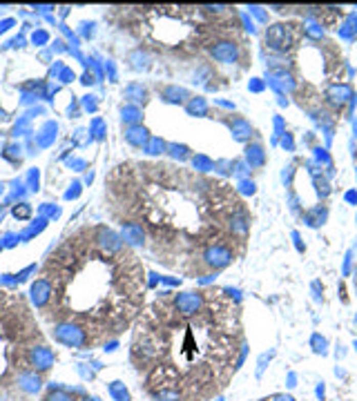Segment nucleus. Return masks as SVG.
I'll return each mask as SVG.
<instances>
[{"instance_id": "nucleus-1", "label": "nucleus", "mask_w": 357, "mask_h": 401, "mask_svg": "<svg viewBox=\"0 0 357 401\" xmlns=\"http://www.w3.org/2000/svg\"><path fill=\"white\" fill-rule=\"evenodd\" d=\"M29 361H32V366L34 368H38V370H47L49 366L54 363V355L49 352L47 348H34L32 350V355H29Z\"/></svg>"}, {"instance_id": "nucleus-2", "label": "nucleus", "mask_w": 357, "mask_h": 401, "mask_svg": "<svg viewBox=\"0 0 357 401\" xmlns=\"http://www.w3.org/2000/svg\"><path fill=\"white\" fill-rule=\"evenodd\" d=\"M212 54H214V58H219V60H235L237 49L232 42H219V45L212 49Z\"/></svg>"}, {"instance_id": "nucleus-3", "label": "nucleus", "mask_w": 357, "mask_h": 401, "mask_svg": "<svg viewBox=\"0 0 357 401\" xmlns=\"http://www.w3.org/2000/svg\"><path fill=\"white\" fill-rule=\"evenodd\" d=\"M18 381H20V386H23L27 392H36V390L40 388V379L36 377L34 372H23L20 377H18Z\"/></svg>"}, {"instance_id": "nucleus-4", "label": "nucleus", "mask_w": 357, "mask_h": 401, "mask_svg": "<svg viewBox=\"0 0 357 401\" xmlns=\"http://www.w3.org/2000/svg\"><path fill=\"white\" fill-rule=\"evenodd\" d=\"M208 263H212V265H226L228 263V258H230V256H228V252H224V250H208Z\"/></svg>"}, {"instance_id": "nucleus-5", "label": "nucleus", "mask_w": 357, "mask_h": 401, "mask_svg": "<svg viewBox=\"0 0 357 401\" xmlns=\"http://www.w3.org/2000/svg\"><path fill=\"white\" fill-rule=\"evenodd\" d=\"M109 390H112V394L116 397V401H130V394H127V390L119 384V381H114V384L109 386Z\"/></svg>"}, {"instance_id": "nucleus-6", "label": "nucleus", "mask_w": 357, "mask_h": 401, "mask_svg": "<svg viewBox=\"0 0 357 401\" xmlns=\"http://www.w3.org/2000/svg\"><path fill=\"white\" fill-rule=\"evenodd\" d=\"M47 401H74V397H72V394H67V392H63V390H58V392L49 394Z\"/></svg>"}]
</instances>
